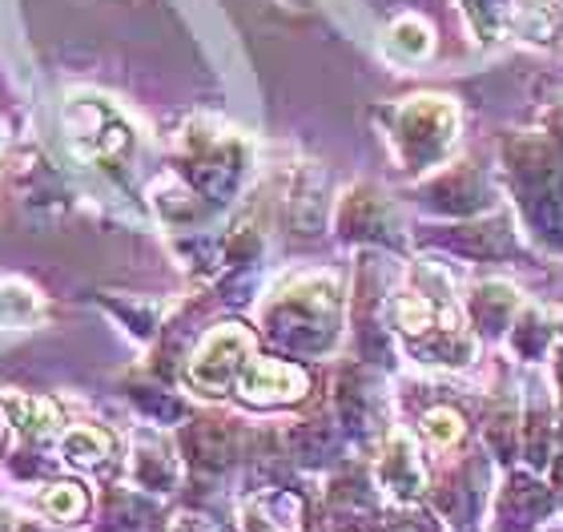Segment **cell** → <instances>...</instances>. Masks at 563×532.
<instances>
[{
  "mask_svg": "<svg viewBox=\"0 0 563 532\" xmlns=\"http://www.w3.org/2000/svg\"><path fill=\"white\" fill-rule=\"evenodd\" d=\"M250 332L242 327H218L213 335H206V344L198 347L194 355V363H189V383H198L201 391H210L218 395L222 388H230L238 376H242V367L250 363Z\"/></svg>",
  "mask_w": 563,
  "mask_h": 532,
  "instance_id": "cell-1",
  "label": "cell"
},
{
  "mask_svg": "<svg viewBox=\"0 0 563 532\" xmlns=\"http://www.w3.org/2000/svg\"><path fill=\"white\" fill-rule=\"evenodd\" d=\"M383 476H387V485L402 497H419L422 492V468L415 460V452L407 439H395L387 452V460H383Z\"/></svg>",
  "mask_w": 563,
  "mask_h": 532,
  "instance_id": "cell-4",
  "label": "cell"
},
{
  "mask_svg": "<svg viewBox=\"0 0 563 532\" xmlns=\"http://www.w3.org/2000/svg\"><path fill=\"white\" fill-rule=\"evenodd\" d=\"M65 452L77 464H97L109 452V436L97 432V427H73L69 436H65Z\"/></svg>",
  "mask_w": 563,
  "mask_h": 532,
  "instance_id": "cell-7",
  "label": "cell"
},
{
  "mask_svg": "<svg viewBox=\"0 0 563 532\" xmlns=\"http://www.w3.org/2000/svg\"><path fill=\"white\" fill-rule=\"evenodd\" d=\"M434 319V307H431V298H422V295H402L399 303H395V323H399L407 335H422L427 327H431Z\"/></svg>",
  "mask_w": 563,
  "mask_h": 532,
  "instance_id": "cell-8",
  "label": "cell"
},
{
  "mask_svg": "<svg viewBox=\"0 0 563 532\" xmlns=\"http://www.w3.org/2000/svg\"><path fill=\"white\" fill-rule=\"evenodd\" d=\"M552 130H555V138L563 142V109H555V113H552Z\"/></svg>",
  "mask_w": 563,
  "mask_h": 532,
  "instance_id": "cell-13",
  "label": "cell"
},
{
  "mask_svg": "<svg viewBox=\"0 0 563 532\" xmlns=\"http://www.w3.org/2000/svg\"><path fill=\"white\" fill-rule=\"evenodd\" d=\"M395 45H399L402 53H411V57H422V53L431 48V29L422 21H415V17H407V21L395 24Z\"/></svg>",
  "mask_w": 563,
  "mask_h": 532,
  "instance_id": "cell-9",
  "label": "cell"
},
{
  "mask_svg": "<svg viewBox=\"0 0 563 532\" xmlns=\"http://www.w3.org/2000/svg\"><path fill=\"white\" fill-rule=\"evenodd\" d=\"M427 436L439 439V444H455V439L463 436V420H459L451 408H434V412L427 415Z\"/></svg>",
  "mask_w": 563,
  "mask_h": 532,
  "instance_id": "cell-11",
  "label": "cell"
},
{
  "mask_svg": "<svg viewBox=\"0 0 563 532\" xmlns=\"http://www.w3.org/2000/svg\"><path fill=\"white\" fill-rule=\"evenodd\" d=\"M45 509L48 512H57V517H81L85 512V492L77 485H57V488H48L45 492Z\"/></svg>",
  "mask_w": 563,
  "mask_h": 532,
  "instance_id": "cell-10",
  "label": "cell"
},
{
  "mask_svg": "<svg viewBox=\"0 0 563 532\" xmlns=\"http://www.w3.org/2000/svg\"><path fill=\"white\" fill-rule=\"evenodd\" d=\"M4 412L21 432H36V436L57 424V408L48 400H33V395H4Z\"/></svg>",
  "mask_w": 563,
  "mask_h": 532,
  "instance_id": "cell-5",
  "label": "cell"
},
{
  "mask_svg": "<svg viewBox=\"0 0 563 532\" xmlns=\"http://www.w3.org/2000/svg\"><path fill=\"white\" fill-rule=\"evenodd\" d=\"M511 307H516V295L504 283H483L479 295H475V311H479L483 327H504Z\"/></svg>",
  "mask_w": 563,
  "mask_h": 532,
  "instance_id": "cell-6",
  "label": "cell"
},
{
  "mask_svg": "<svg viewBox=\"0 0 563 532\" xmlns=\"http://www.w3.org/2000/svg\"><path fill=\"white\" fill-rule=\"evenodd\" d=\"M306 383H310V379H306L302 367L282 363V359H250V363L242 367V376H238V391H242V400L262 403V408L302 400Z\"/></svg>",
  "mask_w": 563,
  "mask_h": 532,
  "instance_id": "cell-2",
  "label": "cell"
},
{
  "mask_svg": "<svg viewBox=\"0 0 563 532\" xmlns=\"http://www.w3.org/2000/svg\"><path fill=\"white\" fill-rule=\"evenodd\" d=\"M467 9L483 33H492L495 24H499V0H467Z\"/></svg>",
  "mask_w": 563,
  "mask_h": 532,
  "instance_id": "cell-12",
  "label": "cell"
},
{
  "mask_svg": "<svg viewBox=\"0 0 563 532\" xmlns=\"http://www.w3.org/2000/svg\"><path fill=\"white\" fill-rule=\"evenodd\" d=\"M399 130L407 154L427 158L446 145V138L455 130V109L439 101V97H422V101H415V106H407L399 113Z\"/></svg>",
  "mask_w": 563,
  "mask_h": 532,
  "instance_id": "cell-3",
  "label": "cell"
}]
</instances>
